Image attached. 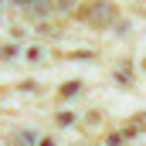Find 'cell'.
Here are the masks:
<instances>
[{
	"label": "cell",
	"instance_id": "obj_2",
	"mask_svg": "<svg viewBox=\"0 0 146 146\" xmlns=\"http://www.w3.org/2000/svg\"><path fill=\"white\" fill-rule=\"evenodd\" d=\"M72 7H75L72 0H58V10H61V14H68V10H72Z\"/></svg>",
	"mask_w": 146,
	"mask_h": 146
},
{
	"label": "cell",
	"instance_id": "obj_3",
	"mask_svg": "<svg viewBox=\"0 0 146 146\" xmlns=\"http://www.w3.org/2000/svg\"><path fill=\"white\" fill-rule=\"evenodd\" d=\"M10 3H24V7H27V3H31V0H10Z\"/></svg>",
	"mask_w": 146,
	"mask_h": 146
},
{
	"label": "cell",
	"instance_id": "obj_1",
	"mask_svg": "<svg viewBox=\"0 0 146 146\" xmlns=\"http://www.w3.org/2000/svg\"><path fill=\"white\" fill-rule=\"evenodd\" d=\"M85 21L92 27H109L112 21H115V7H112L109 0H95V3L85 7Z\"/></svg>",
	"mask_w": 146,
	"mask_h": 146
}]
</instances>
